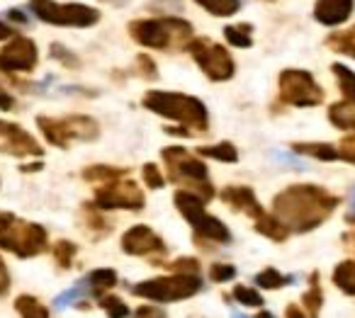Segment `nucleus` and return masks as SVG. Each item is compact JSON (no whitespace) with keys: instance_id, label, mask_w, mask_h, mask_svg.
<instances>
[{"instance_id":"cd10ccee","label":"nucleus","mask_w":355,"mask_h":318,"mask_svg":"<svg viewBox=\"0 0 355 318\" xmlns=\"http://www.w3.org/2000/svg\"><path fill=\"white\" fill-rule=\"evenodd\" d=\"M198 156L212 158V161H219V163H236L239 161V151L232 141H219V143H214V146H200Z\"/></svg>"},{"instance_id":"58836bf2","label":"nucleus","mask_w":355,"mask_h":318,"mask_svg":"<svg viewBox=\"0 0 355 318\" xmlns=\"http://www.w3.org/2000/svg\"><path fill=\"white\" fill-rule=\"evenodd\" d=\"M236 277V267L234 265H227V263H214L209 267V279L212 282H229V279Z\"/></svg>"},{"instance_id":"473e14b6","label":"nucleus","mask_w":355,"mask_h":318,"mask_svg":"<svg viewBox=\"0 0 355 318\" xmlns=\"http://www.w3.org/2000/svg\"><path fill=\"white\" fill-rule=\"evenodd\" d=\"M98 301H100V308L107 313V318H129V316H132L129 306L119 297H112V294H103Z\"/></svg>"},{"instance_id":"dca6fc26","label":"nucleus","mask_w":355,"mask_h":318,"mask_svg":"<svg viewBox=\"0 0 355 318\" xmlns=\"http://www.w3.org/2000/svg\"><path fill=\"white\" fill-rule=\"evenodd\" d=\"M219 197H222V202L229 206V209L241 211V214L251 216V219H261V216L266 214V209H263V204L258 202L256 192H253L251 187L229 185V187H224Z\"/></svg>"},{"instance_id":"8fccbe9b","label":"nucleus","mask_w":355,"mask_h":318,"mask_svg":"<svg viewBox=\"0 0 355 318\" xmlns=\"http://www.w3.org/2000/svg\"><path fill=\"white\" fill-rule=\"evenodd\" d=\"M8 20L20 22V25H27V17L22 15V10H17V8H12V10H8Z\"/></svg>"},{"instance_id":"de8ad7c7","label":"nucleus","mask_w":355,"mask_h":318,"mask_svg":"<svg viewBox=\"0 0 355 318\" xmlns=\"http://www.w3.org/2000/svg\"><path fill=\"white\" fill-rule=\"evenodd\" d=\"M345 224H355V187L350 190V204L345 211Z\"/></svg>"},{"instance_id":"f257e3e1","label":"nucleus","mask_w":355,"mask_h":318,"mask_svg":"<svg viewBox=\"0 0 355 318\" xmlns=\"http://www.w3.org/2000/svg\"><path fill=\"white\" fill-rule=\"evenodd\" d=\"M340 204L338 195L319 185H290L272 200V214L295 233L314 231Z\"/></svg>"},{"instance_id":"864d4df0","label":"nucleus","mask_w":355,"mask_h":318,"mask_svg":"<svg viewBox=\"0 0 355 318\" xmlns=\"http://www.w3.org/2000/svg\"><path fill=\"white\" fill-rule=\"evenodd\" d=\"M44 168V163L37 161V163H27V166H22V173H35V170H42Z\"/></svg>"},{"instance_id":"c9c22d12","label":"nucleus","mask_w":355,"mask_h":318,"mask_svg":"<svg viewBox=\"0 0 355 318\" xmlns=\"http://www.w3.org/2000/svg\"><path fill=\"white\" fill-rule=\"evenodd\" d=\"M85 294H90L88 279H80V282L76 284L73 289H69V292H64V294H59V297H56V308H66L71 301H76V299L85 297Z\"/></svg>"},{"instance_id":"f03ea898","label":"nucleus","mask_w":355,"mask_h":318,"mask_svg":"<svg viewBox=\"0 0 355 318\" xmlns=\"http://www.w3.org/2000/svg\"><path fill=\"white\" fill-rule=\"evenodd\" d=\"M141 105L148 112L166 117L171 122L183 124L190 132L205 134L209 129V114L202 100L183 93H168V90H148L141 98Z\"/></svg>"},{"instance_id":"3c124183","label":"nucleus","mask_w":355,"mask_h":318,"mask_svg":"<svg viewBox=\"0 0 355 318\" xmlns=\"http://www.w3.org/2000/svg\"><path fill=\"white\" fill-rule=\"evenodd\" d=\"M12 35H15V32H12V27H10V25H6V22H0V42L10 39Z\"/></svg>"},{"instance_id":"2eb2a0df","label":"nucleus","mask_w":355,"mask_h":318,"mask_svg":"<svg viewBox=\"0 0 355 318\" xmlns=\"http://www.w3.org/2000/svg\"><path fill=\"white\" fill-rule=\"evenodd\" d=\"M0 153H8V156L15 158H40L44 148L20 124L0 119Z\"/></svg>"},{"instance_id":"7c9ffc66","label":"nucleus","mask_w":355,"mask_h":318,"mask_svg":"<svg viewBox=\"0 0 355 318\" xmlns=\"http://www.w3.org/2000/svg\"><path fill=\"white\" fill-rule=\"evenodd\" d=\"M331 71H334L336 80H338L343 98L350 100V103H355V73H353V71H350L348 66H343V64H334V66H331Z\"/></svg>"},{"instance_id":"f3484780","label":"nucleus","mask_w":355,"mask_h":318,"mask_svg":"<svg viewBox=\"0 0 355 318\" xmlns=\"http://www.w3.org/2000/svg\"><path fill=\"white\" fill-rule=\"evenodd\" d=\"M355 0H316L314 20L326 27H338L353 15Z\"/></svg>"},{"instance_id":"9d476101","label":"nucleus","mask_w":355,"mask_h":318,"mask_svg":"<svg viewBox=\"0 0 355 318\" xmlns=\"http://www.w3.org/2000/svg\"><path fill=\"white\" fill-rule=\"evenodd\" d=\"M188 51L195 59V64L200 66V71L214 83H224V80L234 78V73H236V64H234L232 54L222 44L207 39V37L193 39L188 44Z\"/></svg>"},{"instance_id":"09e8293b","label":"nucleus","mask_w":355,"mask_h":318,"mask_svg":"<svg viewBox=\"0 0 355 318\" xmlns=\"http://www.w3.org/2000/svg\"><path fill=\"white\" fill-rule=\"evenodd\" d=\"M285 318H306V316H304V311L297 306V303H290V306H287V311H285Z\"/></svg>"},{"instance_id":"412c9836","label":"nucleus","mask_w":355,"mask_h":318,"mask_svg":"<svg viewBox=\"0 0 355 318\" xmlns=\"http://www.w3.org/2000/svg\"><path fill=\"white\" fill-rule=\"evenodd\" d=\"M127 168H112V166H88L83 168V180L93 182V185H105V182H114L119 177H127Z\"/></svg>"},{"instance_id":"79ce46f5","label":"nucleus","mask_w":355,"mask_h":318,"mask_svg":"<svg viewBox=\"0 0 355 318\" xmlns=\"http://www.w3.org/2000/svg\"><path fill=\"white\" fill-rule=\"evenodd\" d=\"M132 318H168V313L161 306H153V303H144L134 311Z\"/></svg>"},{"instance_id":"ddd939ff","label":"nucleus","mask_w":355,"mask_h":318,"mask_svg":"<svg viewBox=\"0 0 355 318\" xmlns=\"http://www.w3.org/2000/svg\"><path fill=\"white\" fill-rule=\"evenodd\" d=\"M37 44L30 37H12L10 44L3 46L0 51V76H15V73H30L37 69Z\"/></svg>"},{"instance_id":"c03bdc74","label":"nucleus","mask_w":355,"mask_h":318,"mask_svg":"<svg viewBox=\"0 0 355 318\" xmlns=\"http://www.w3.org/2000/svg\"><path fill=\"white\" fill-rule=\"evenodd\" d=\"M151 8L156 12H173V10H183V3L180 0H151Z\"/></svg>"},{"instance_id":"f704fd0d","label":"nucleus","mask_w":355,"mask_h":318,"mask_svg":"<svg viewBox=\"0 0 355 318\" xmlns=\"http://www.w3.org/2000/svg\"><path fill=\"white\" fill-rule=\"evenodd\" d=\"M234 299H236L241 306H251V308H261L263 306L261 292H256L253 287H246V284H239V287H234Z\"/></svg>"},{"instance_id":"37998d69","label":"nucleus","mask_w":355,"mask_h":318,"mask_svg":"<svg viewBox=\"0 0 355 318\" xmlns=\"http://www.w3.org/2000/svg\"><path fill=\"white\" fill-rule=\"evenodd\" d=\"M340 161L345 163H353L355 166V134L353 136H345L343 141H340Z\"/></svg>"},{"instance_id":"9b49d317","label":"nucleus","mask_w":355,"mask_h":318,"mask_svg":"<svg viewBox=\"0 0 355 318\" xmlns=\"http://www.w3.org/2000/svg\"><path fill=\"white\" fill-rule=\"evenodd\" d=\"M277 88H280V100L285 105H292V107H316V105L324 103V90L309 71H282L280 78H277Z\"/></svg>"},{"instance_id":"393cba45","label":"nucleus","mask_w":355,"mask_h":318,"mask_svg":"<svg viewBox=\"0 0 355 318\" xmlns=\"http://www.w3.org/2000/svg\"><path fill=\"white\" fill-rule=\"evenodd\" d=\"M302 303L309 311V318H319L321 313V303H324V292H321V282H319V272H311L309 277V289L302 297Z\"/></svg>"},{"instance_id":"72a5a7b5","label":"nucleus","mask_w":355,"mask_h":318,"mask_svg":"<svg viewBox=\"0 0 355 318\" xmlns=\"http://www.w3.org/2000/svg\"><path fill=\"white\" fill-rule=\"evenodd\" d=\"M76 253H78V245L71 243V240H56L54 243V260L61 270H69L73 263Z\"/></svg>"},{"instance_id":"a18cd8bd","label":"nucleus","mask_w":355,"mask_h":318,"mask_svg":"<svg viewBox=\"0 0 355 318\" xmlns=\"http://www.w3.org/2000/svg\"><path fill=\"white\" fill-rule=\"evenodd\" d=\"M8 292H10V272H8L6 260L0 258V299L6 297Z\"/></svg>"},{"instance_id":"bb28decb","label":"nucleus","mask_w":355,"mask_h":318,"mask_svg":"<svg viewBox=\"0 0 355 318\" xmlns=\"http://www.w3.org/2000/svg\"><path fill=\"white\" fill-rule=\"evenodd\" d=\"M15 311L20 313L22 318H51L49 308L37 297H32V294H20V297L15 299Z\"/></svg>"},{"instance_id":"a19ab883","label":"nucleus","mask_w":355,"mask_h":318,"mask_svg":"<svg viewBox=\"0 0 355 318\" xmlns=\"http://www.w3.org/2000/svg\"><path fill=\"white\" fill-rule=\"evenodd\" d=\"M137 66H139V76H141V78L153 80V78H156V76H158L156 64H153V59H151V56H146V54H139V56H137Z\"/></svg>"},{"instance_id":"2f4dec72","label":"nucleus","mask_w":355,"mask_h":318,"mask_svg":"<svg viewBox=\"0 0 355 318\" xmlns=\"http://www.w3.org/2000/svg\"><path fill=\"white\" fill-rule=\"evenodd\" d=\"M295 277H287V274H280L275 267H266L263 272H258L253 277V284H258L261 289H282L285 284H290Z\"/></svg>"},{"instance_id":"c756f323","label":"nucleus","mask_w":355,"mask_h":318,"mask_svg":"<svg viewBox=\"0 0 355 318\" xmlns=\"http://www.w3.org/2000/svg\"><path fill=\"white\" fill-rule=\"evenodd\" d=\"M253 27L241 22V25H229L224 27V37L232 46H239V49H248L253 44V37H251Z\"/></svg>"},{"instance_id":"ea45409f","label":"nucleus","mask_w":355,"mask_h":318,"mask_svg":"<svg viewBox=\"0 0 355 318\" xmlns=\"http://www.w3.org/2000/svg\"><path fill=\"white\" fill-rule=\"evenodd\" d=\"M51 59L61 61V64L69 66V69H78V66H80L78 56L71 54V51L66 49V46H61V44H51Z\"/></svg>"},{"instance_id":"6e6d98bb","label":"nucleus","mask_w":355,"mask_h":318,"mask_svg":"<svg viewBox=\"0 0 355 318\" xmlns=\"http://www.w3.org/2000/svg\"><path fill=\"white\" fill-rule=\"evenodd\" d=\"M256 318H275V316H272V313H268V311H261Z\"/></svg>"},{"instance_id":"1a4fd4ad","label":"nucleus","mask_w":355,"mask_h":318,"mask_svg":"<svg viewBox=\"0 0 355 318\" xmlns=\"http://www.w3.org/2000/svg\"><path fill=\"white\" fill-rule=\"evenodd\" d=\"M30 8L42 22L56 27H93L100 22V12L83 3H54V0H30Z\"/></svg>"},{"instance_id":"4be33fe9","label":"nucleus","mask_w":355,"mask_h":318,"mask_svg":"<svg viewBox=\"0 0 355 318\" xmlns=\"http://www.w3.org/2000/svg\"><path fill=\"white\" fill-rule=\"evenodd\" d=\"M256 231L261 236H266V238L277 240V243H282L290 236V229L275 214H263L261 219H256Z\"/></svg>"},{"instance_id":"5fc2aeb1","label":"nucleus","mask_w":355,"mask_h":318,"mask_svg":"<svg viewBox=\"0 0 355 318\" xmlns=\"http://www.w3.org/2000/svg\"><path fill=\"white\" fill-rule=\"evenodd\" d=\"M100 3H105V6H114V8H124L129 0H100Z\"/></svg>"},{"instance_id":"6ab92c4d","label":"nucleus","mask_w":355,"mask_h":318,"mask_svg":"<svg viewBox=\"0 0 355 318\" xmlns=\"http://www.w3.org/2000/svg\"><path fill=\"white\" fill-rule=\"evenodd\" d=\"M292 151L300 153V156H309L316 161H340V148L334 143H319V141H297L292 143Z\"/></svg>"},{"instance_id":"49530a36","label":"nucleus","mask_w":355,"mask_h":318,"mask_svg":"<svg viewBox=\"0 0 355 318\" xmlns=\"http://www.w3.org/2000/svg\"><path fill=\"white\" fill-rule=\"evenodd\" d=\"M17 107V100L12 98L10 93H6V90H0V109H6V112H15Z\"/></svg>"},{"instance_id":"603ef678","label":"nucleus","mask_w":355,"mask_h":318,"mask_svg":"<svg viewBox=\"0 0 355 318\" xmlns=\"http://www.w3.org/2000/svg\"><path fill=\"white\" fill-rule=\"evenodd\" d=\"M166 134H178V136H193V132H185L183 127H166Z\"/></svg>"},{"instance_id":"aec40b11","label":"nucleus","mask_w":355,"mask_h":318,"mask_svg":"<svg viewBox=\"0 0 355 318\" xmlns=\"http://www.w3.org/2000/svg\"><path fill=\"white\" fill-rule=\"evenodd\" d=\"M329 122L336 129H345V132H355V103L343 100V103H334L329 107Z\"/></svg>"},{"instance_id":"a211bd4d","label":"nucleus","mask_w":355,"mask_h":318,"mask_svg":"<svg viewBox=\"0 0 355 318\" xmlns=\"http://www.w3.org/2000/svg\"><path fill=\"white\" fill-rule=\"evenodd\" d=\"M80 216H83L85 231H88L90 238L100 240V238H105V236H107L110 231H112V221L105 219L103 209H98V206H95L93 202H85L83 211H80Z\"/></svg>"},{"instance_id":"c85d7f7f","label":"nucleus","mask_w":355,"mask_h":318,"mask_svg":"<svg viewBox=\"0 0 355 318\" xmlns=\"http://www.w3.org/2000/svg\"><path fill=\"white\" fill-rule=\"evenodd\" d=\"M195 3L214 17H232L241 10V0H195Z\"/></svg>"},{"instance_id":"e433bc0d","label":"nucleus","mask_w":355,"mask_h":318,"mask_svg":"<svg viewBox=\"0 0 355 318\" xmlns=\"http://www.w3.org/2000/svg\"><path fill=\"white\" fill-rule=\"evenodd\" d=\"M161 267H168L175 274H198L200 272V263L195 258H178L175 263H163Z\"/></svg>"},{"instance_id":"423d86ee","label":"nucleus","mask_w":355,"mask_h":318,"mask_svg":"<svg viewBox=\"0 0 355 318\" xmlns=\"http://www.w3.org/2000/svg\"><path fill=\"white\" fill-rule=\"evenodd\" d=\"M173 202H175L178 211L183 214V219L193 226L195 238L200 243H217V245L232 243V231L224 226L222 219L205 211V202L198 195H193L188 190H178Z\"/></svg>"},{"instance_id":"4c0bfd02","label":"nucleus","mask_w":355,"mask_h":318,"mask_svg":"<svg viewBox=\"0 0 355 318\" xmlns=\"http://www.w3.org/2000/svg\"><path fill=\"white\" fill-rule=\"evenodd\" d=\"M141 177H144V182H146V187H151V190H161V187L166 185V177L158 170L156 163H146V166L141 168Z\"/></svg>"},{"instance_id":"5701e85b","label":"nucleus","mask_w":355,"mask_h":318,"mask_svg":"<svg viewBox=\"0 0 355 318\" xmlns=\"http://www.w3.org/2000/svg\"><path fill=\"white\" fill-rule=\"evenodd\" d=\"M88 287H90V294L93 297H103L105 292L117 287V272L110 267H100V270H93L88 274Z\"/></svg>"},{"instance_id":"f8f14e48","label":"nucleus","mask_w":355,"mask_h":318,"mask_svg":"<svg viewBox=\"0 0 355 318\" xmlns=\"http://www.w3.org/2000/svg\"><path fill=\"white\" fill-rule=\"evenodd\" d=\"M93 204L103 211H112V209L141 211L144 204H146V197H144L141 187L137 182L127 180V177H119L114 182H105V185L95 187Z\"/></svg>"},{"instance_id":"a878e982","label":"nucleus","mask_w":355,"mask_h":318,"mask_svg":"<svg viewBox=\"0 0 355 318\" xmlns=\"http://www.w3.org/2000/svg\"><path fill=\"white\" fill-rule=\"evenodd\" d=\"M326 46L336 54H345L350 59H355V27L343 32H334V35L326 37Z\"/></svg>"},{"instance_id":"7ed1b4c3","label":"nucleus","mask_w":355,"mask_h":318,"mask_svg":"<svg viewBox=\"0 0 355 318\" xmlns=\"http://www.w3.org/2000/svg\"><path fill=\"white\" fill-rule=\"evenodd\" d=\"M193 25L180 17H153V20H134L129 22V37L146 49L158 51H180L188 49L195 39Z\"/></svg>"},{"instance_id":"39448f33","label":"nucleus","mask_w":355,"mask_h":318,"mask_svg":"<svg viewBox=\"0 0 355 318\" xmlns=\"http://www.w3.org/2000/svg\"><path fill=\"white\" fill-rule=\"evenodd\" d=\"M0 248L17 258H35L46 253L49 233L44 226L25 221L10 211H0Z\"/></svg>"},{"instance_id":"4d7b16f0","label":"nucleus","mask_w":355,"mask_h":318,"mask_svg":"<svg viewBox=\"0 0 355 318\" xmlns=\"http://www.w3.org/2000/svg\"><path fill=\"white\" fill-rule=\"evenodd\" d=\"M232 318H246V316H241V313H232Z\"/></svg>"},{"instance_id":"20e7f679","label":"nucleus","mask_w":355,"mask_h":318,"mask_svg":"<svg viewBox=\"0 0 355 318\" xmlns=\"http://www.w3.org/2000/svg\"><path fill=\"white\" fill-rule=\"evenodd\" d=\"M161 158L168 168V177L178 187L198 195L202 202H209L214 197V185L209 180V170L198 156L183 146H166L161 151Z\"/></svg>"},{"instance_id":"6e6552de","label":"nucleus","mask_w":355,"mask_h":318,"mask_svg":"<svg viewBox=\"0 0 355 318\" xmlns=\"http://www.w3.org/2000/svg\"><path fill=\"white\" fill-rule=\"evenodd\" d=\"M202 289L198 274H166V277H153L144 279V282L134 284L132 294L139 299H148V301L156 303H173V301H183L190 299Z\"/></svg>"},{"instance_id":"0eeeda50","label":"nucleus","mask_w":355,"mask_h":318,"mask_svg":"<svg viewBox=\"0 0 355 318\" xmlns=\"http://www.w3.org/2000/svg\"><path fill=\"white\" fill-rule=\"evenodd\" d=\"M37 127L44 139L56 148H69L73 141H95L100 136V127L88 114H69V117H37Z\"/></svg>"},{"instance_id":"b1692460","label":"nucleus","mask_w":355,"mask_h":318,"mask_svg":"<svg viewBox=\"0 0 355 318\" xmlns=\"http://www.w3.org/2000/svg\"><path fill=\"white\" fill-rule=\"evenodd\" d=\"M334 284L348 297H355V260H343L334 270Z\"/></svg>"},{"instance_id":"4468645a","label":"nucleus","mask_w":355,"mask_h":318,"mask_svg":"<svg viewBox=\"0 0 355 318\" xmlns=\"http://www.w3.org/2000/svg\"><path fill=\"white\" fill-rule=\"evenodd\" d=\"M119 245H122V250L127 255H134V258H151L156 265H158V258L166 255V243H163V238L156 231L144 224L132 226L129 231H124Z\"/></svg>"}]
</instances>
